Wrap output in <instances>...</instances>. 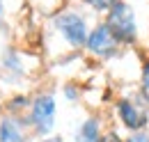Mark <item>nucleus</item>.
<instances>
[{"instance_id": "f257e3e1", "label": "nucleus", "mask_w": 149, "mask_h": 142, "mask_svg": "<svg viewBox=\"0 0 149 142\" xmlns=\"http://www.w3.org/2000/svg\"><path fill=\"white\" fill-rule=\"evenodd\" d=\"M106 25L112 30L119 44H135L138 41V18L129 2L119 0L106 14Z\"/></svg>"}, {"instance_id": "f03ea898", "label": "nucleus", "mask_w": 149, "mask_h": 142, "mask_svg": "<svg viewBox=\"0 0 149 142\" xmlns=\"http://www.w3.org/2000/svg\"><path fill=\"white\" fill-rule=\"evenodd\" d=\"M55 28L60 30V35L67 39L69 46H85L87 44V21L85 16H80L78 12H62L55 18Z\"/></svg>"}, {"instance_id": "7ed1b4c3", "label": "nucleus", "mask_w": 149, "mask_h": 142, "mask_svg": "<svg viewBox=\"0 0 149 142\" xmlns=\"http://www.w3.org/2000/svg\"><path fill=\"white\" fill-rule=\"evenodd\" d=\"M117 117H119V122L126 126L129 131L133 133H138V131H145L149 124V112L142 108L140 101H135V99H131V96H124V99H119L117 101Z\"/></svg>"}, {"instance_id": "20e7f679", "label": "nucleus", "mask_w": 149, "mask_h": 142, "mask_svg": "<svg viewBox=\"0 0 149 142\" xmlns=\"http://www.w3.org/2000/svg\"><path fill=\"white\" fill-rule=\"evenodd\" d=\"M30 122L37 128L39 135H48L55 124V99L51 94H41L32 101L30 108Z\"/></svg>"}, {"instance_id": "39448f33", "label": "nucleus", "mask_w": 149, "mask_h": 142, "mask_svg": "<svg viewBox=\"0 0 149 142\" xmlns=\"http://www.w3.org/2000/svg\"><path fill=\"white\" fill-rule=\"evenodd\" d=\"M85 48H87L92 55L103 57V60H106V57H112V55L117 53L119 41H117V37L112 35V30L106 25V23H99L94 30H90Z\"/></svg>"}, {"instance_id": "423d86ee", "label": "nucleus", "mask_w": 149, "mask_h": 142, "mask_svg": "<svg viewBox=\"0 0 149 142\" xmlns=\"http://www.w3.org/2000/svg\"><path fill=\"white\" fill-rule=\"evenodd\" d=\"M101 138V122L96 117H87L76 131V142H99Z\"/></svg>"}, {"instance_id": "0eeeda50", "label": "nucleus", "mask_w": 149, "mask_h": 142, "mask_svg": "<svg viewBox=\"0 0 149 142\" xmlns=\"http://www.w3.org/2000/svg\"><path fill=\"white\" fill-rule=\"evenodd\" d=\"M0 142H25L23 133H21V126L16 119L7 117L0 122Z\"/></svg>"}, {"instance_id": "6e6552de", "label": "nucleus", "mask_w": 149, "mask_h": 142, "mask_svg": "<svg viewBox=\"0 0 149 142\" xmlns=\"http://www.w3.org/2000/svg\"><path fill=\"white\" fill-rule=\"evenodd\" d=\"M83 2H85L87 7H92L94 12H106V14H108L119 0H83Z\"/></svg>"}, {"instance_id": "1a4fd4ad", "label": "nucleus", "mask_w": 149, "mask_h": 142, "mask_svg": "<svg viewBox=\"0 0 149 142\" xmlns=\"http://www.w3.org/2000/svg\"><path fill=\"white\" fill-rule=\"evenodd\" d=\"M140 96L149 103V60L142 64V78H140Z\"/></svg>"}, {"instance_id": "9d476101", "label": "nucleus", "mask_w": 149, "mask_h": 142, "mask_svg": "<svg viewBox=\"0 0 149 142\" xmlns=\"http://www.w3.org/2000/svg\"><path fill=\"white\" fill-rule=\"evenodd\" d=\"M124 142H149V133L147 131H138V133H131Z\"/></svg>"}, {"instance_id": "9b49d317", "label": "nucleus", "mask_w": 149, "mask_h": 142, "mask_svg": "<svg viewBox=\"0 0 149 142\" xmlns=\"http://www.w3.org/2000/svg\"><path fill=\"white\" fill-rule=\"evenodd\" d=\"M41 142H62V138H44Z\"/></svg>"}, {"instance_id": "f8f14e48", "label": "nucleus", "mask_w": 149, "mask_h": 142, "mask_svg": "<svg viewBox=\"0 0 149 142\" xmlns=\"http://www.w3.org/2000/svg\"><path fill=\"white\" fill-rule=\"evenodd\" d=\"M2 14H5V5H2V0H0V18H2Z\"/></svg>"}]
</instances>
